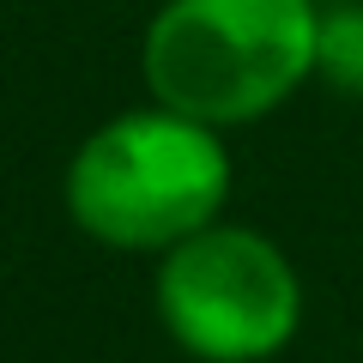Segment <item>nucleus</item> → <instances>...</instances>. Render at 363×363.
<instances>
[{"label": "nucleus", "mask_w": 363, "mask_h": 363, "mask_svg": "<svg viewBox=\"0 0 363 363\" xmlns=\"http://www.w3.org/2000/svg\"><path fill=\"white\" fill-rule=\"evenodd\" d=\"M315 79L345 97H363V0L321 6V43H315Z\"/></svg>", "instance_id": "nucleus-4"}, {"label": "nucleus", "mask_w": 363, "mask_h": 363, "mask_svg": "<svg viewBox=\"0 0 363 363\" xmlns=\"http://www.w3.org/2000/svg\"><path fill=\"white\" fill-rule=\"evenodd\" d=\"M236 188L224 133L164 104L121 109L67 157V218L116 255H169L224 218Z\"/></svg>", "instance_id": "nucleus-1"}, {"label": "nucleus", "mask_w": 363, "mask_h": 363, "mask_svg": "<svg viewBox=\"0 0 363 363\" xmlns=\"http://www.w3.org/2000/svg\"><path fill=\"white\" fill-rule=\"evenodd\" d=\"M152 303L194 363H272L303 327V279L267 230L206 224L157 255Z\"/></svg>", "instance_id": "nucleus-3"}, {"label": "nucleus", "mask_w": 363, "mask_h": 363, "mask_svg": "<svg viewBox=\"0 0 363 363\" xmlns=\"http://www.w3.org/2000/svg\"><path fill=\"white\" fill-rule=\"evenodd\" d=\"M315 43V0H164L140 37V79L152 104L230 133L309 85Z\"/></svg>", "instance_id": "nucleus-2"}]
</instances>
